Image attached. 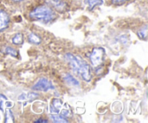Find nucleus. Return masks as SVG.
I'll use <instances>...</instances> for the list:
<instances>
[{
	"mask_svg": "<svg viewBox=\"0 0 148 123\" xmlns=\"http://www.w3.org/2000/svg\"><path fill=\"white\" fill-rule=\"evenodd\" d=\"M64 59L73 72L77 74L86 82H90L92 79L90 66L80 56H75L72 53H66Z\"/></svg>",
	"mask_w": 148,
	"mask_h": 123,
	"instance_id": "obj_1",
	"label": "nucleus"
},
{
	"mask_svg": "<svg viewBox=\"0 0 148 123\" xmlns=\"http://www.w3.org/2000/svg\"><path fill=\"white\" fill-rule=\"evenodd\" d=\"M29 17L34 21L49 23L55 20L56 14L50 7L41 5L33 9L29 14Z\"/></svg>",
	"mask_w": 148,
	"mask_h": 123,
	"instance_id": "obj_2",
	"label": "nucleus"
},
{
	"mask_svg": "<svg viewBox=\"0 0 148 123\" xmlns=\"http://www.w3.org/2000/svg\"><path fill=\"white\" fill-rule=\"evenodd\" d=\"M106 58V51L103 47H95L90 56V60L94 67H98L103 63Z\"/></svg>",
	"mask_w": 148,
	"mask_h": 123,
	"instance_id": "obj_3",
	"label": "nucleus"
},
{
	"mask_svg": "<svg viewBox=\"0 0 148 123\" xmlns=\"http://www.w3.org/2000/svg\"><path fill=\"white\" fill-rule=\"evenodd\" d=\"M32 90L37 91H43L46 92L49 90H53L55 87L50 80L46 78H41L36 82L33 86H32Z\"/></svg>",
	"mask_w": 148,
	"mask_h": 123,
	"instance_id": "obj_4",
	"label": "nucleus"
},
{
	"mask_svg": "<svg viewBox=\"0 0 148 123\" xmlns=\"http://www.w3.org/2000/svg\"><path fill=\"white\" fill-rule=\"evenodd\" d=\"M45 3L60 12H64L67 8V4L62 0H45Z\"/></svg>",
	"mask_w": 148,
	"mask_h": 123,
	"instance_id": "obj_5",
	"label": "nucleus"
},
{
	"mask_svg": "<svg viewBox=\"0 0 148 123\" xmlns=\"http://www.w3.org/2000/svg\"><path fill=\"white\" fill-rule=\"evenodd\" d=\"M10 15L4 10H0V33L8 28L10 25Z\"/></svg>",
	"mask_w": 148,
	"mask_h": 123,
	"instance_id": "obj_6",
	"label": "nucleus"
},
{
	"mask_svg": "<svg viewBox=\"0 0 148 123\" xmlns=\"http://www.w3.org/2000/svg\"><path fill=\"white\" fill-rule=\"evenodd\" d=\"M63 104V102L61 99L59 98H54L52 101V104L50 107L51 112L52 113H56L58 114L59 112V110L62 108V106Z\"/></svg>",
	"mask_w": 148,
	"mask_h": 123,
	"instance_id": "obj_7",
	"label": "nucleus"
},
{
	"mask_svg": "<svg viewBox=\"0 0 148 123\" xmlns=\"http://www.w3.org/2000/svg\"><path fill=\"white\" fill-rule=\"evenodd\" d=\"M38 96L39 95L38 93H36L30 92L27 94L26 93L22 94V95H20V96H19L18 99L21 100V101H29V102H30V101L35 100Z\"/></svg>",
	"mask_w": 148,
	"mask_h": 123,
	"instance_id": "obj_8",
	"label": "nucleus"
},
{
	"mask_svg": "<svg viewBox=\"0 0 148 123\" xmlns=\"http://www.w3.org/2000/svg\"><path fill=\"white\" fill-rule=\"evenodd\" d=\"M27 40H28L29 43L35 45L40 44V43L42 42L41 37L34 33H30L28 35V36H27Z\"/></svg>",
	"mask_w": 148,
	"mask_h": 123,
	"instance_id": "obj_9",
	"label": "nucleus"
},
{
	"mask_svg": "<svg viewBox=\"0 0 148 123\" xmlns=\"http://www.w3.org/2000/svg\"><path fill=\"white\" fill-rule=\"evenodd\" d=\"M84 4L88 6L90 10H92L97 6L102 5L103 0H84Z\"/></svg>",
	"mask_w": 148,
	"mask_h": 123,
	"instance_id": "obj_10",
	"label": "nucleus"
},
{
	"mask_svg": "<svg viewBox=\"0 0 148 123\" xmlns=\"http://www.w3.org/2000/svg\"><path fill=\"white\" fill-rule=\"evenodd\" d=\"M1 52L3 54H4L10 55V56H13V57H17L18 56V52H17V51L15 49H14V48L10 46H4L1 49Z\"/></svg>",
	"mask_w": 148,
	"mask_h": 123,
	"instance_id": "obj_11",
	"label": "nucleus"
},
{
	"mask_svg": "<svg viewBox=\"0 0 148 123\" xmlns=\"http://www.w3.org/2000/svg\"><path fill=\"white\" fill-rule=\"evenodd\" d=\"M64 80L67 82L68 84H69L70 85H73V86H78L79 85V81L77 79H75L70 73H66V75L64 77Z\"/></svg>",
	"mask_w": 148,
	"mask_h": 123,
	"instance_id": "obj_12",
	"label": "nucleus"
},
{
	"mask_svg": "<svg viewBox=\"0 0 148 123\" xmlns=\"http://www.w3.org/2000/svg\"><path fill=\"white\" fill-rule=\"evenodd\" d=\"M51 119L53 122L56 123H67L69 122L66 117L63 116L62 114H51L50 116Z\"/></svg>",
	"mask_w": 148,
	"mask_h": 123,
	"instance_id": "obj_13",
	"label": "nucleus"
},
{
	"mask_svg": "<svg viewBox=\"0 0 148 123\" xmlns=\"http://www.w3.org/2000/svg\"><path fill=\"white\" fill-rule=\"evenodd\" d=\"M12 43L14 45H22L24 42V37H23V33H17L14 35L12 38Z\"/></svg>",
	"mask_w": 148,
	"mask_h": 123,
	"instance_id": "obj_14",
	"label": "nucleus"
},
{
	"mask_svg": "<svg viewBox=\"0 0 148 123\" xmlns=\"http://www.w3.org/2000/svg\"><path fill=\"white\" fill-rule=\"evenodd\" d=\"M137 36L140 39H146L147 36V25H145V26L142 27L137 33Z\"/></svg>",
	"mask_w": 148,
	"mask_h": 123,
	"instance_id": "obj_15",
	"label": "nucleus"
},
{
	"mask_svg": "<svg viewBox=\"0 0 148 123\" xmlns=\"http://www.w3.org/2000/svg\"><path fill=\"white\" fill-rule=\"evenodd\" d=\"M5 120H4V122L7 123V122H14V115L12 114V111L10 109H7L5 110Z\"/></svg>",
	"mask_w": 148,
	"mask_h": 123,
	"instance_id": "obj_16",
	"label": "nucleus"
},
{
	"mask_svg": "<svg viewBox=\"0 0 148 123\" xmlns=\"http://www.w3.org/2000/svg\"><path fill=\"white\" fill-rule=\"evenodd\" d=\"M7 98L3 94L0 93V109L1 111H4V104H7Z\"/></svg>",
	"mask_w": 148,
	"mask_h": 123,
	"instance_id": "obj_17",
	"label": "nucleus"
},
{
	"mask_svg": "<svg viewBox=\"0 0 148 123\" xmlns=\"http://www.w3.org/2000/svg\"><path fill=\"white\" fill-rule=\"evenodd\" d=\"M127 1H130V0H111V3L113 4H121L123 3L126 2Z\"/></svg>",
	"mask_w": 148,
	"mask_h": 123,
	"instance_id": "obj_18",
	"label": "nucleus"
},
{
	"mask_svg": "<svg viewBox=\"0 0 148 123\" xmlns=\"http://www.w3.org/2000/svg\"><path fill=\"white\" fill-rule=\"evenodd\" d=\"M35 122H48L47 120H44L43 119H38V120L35 121Z\"/></svg>",
	"mask_w": 148,
	"mask_h": 123,
	"instance_id": "obj_19",
	"label": "nucleus"
},
{
	"mask_svg": "<svg viewBox=\"0 0 148 123\" xmlns=\"http://www.w3.org/2000/svg\"><path fill=\"white\" fill-rule=\"evenodd\" d=\"M13 1H14V2H20V1H22L23 0H12Z\"/></svg>",
	"mask_w": 148,
	"mask_h": 123,
	"instance_id": "obj_20",
	"label": "nucleus"
}]
</instances>
